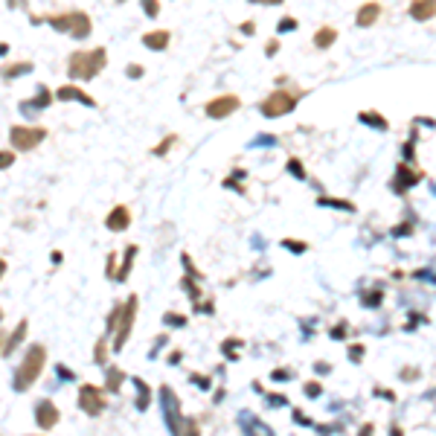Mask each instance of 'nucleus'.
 I'll list each match as a JSON object with an SVG mask.
<instances>
[{"instance_id": "nucleus-24", "label": "nucleus", "mask_w": 436, "mask_h": 436, "mask_svg": "<svg viewBox=\"0 0 436 436\" xmlns=\"http://www.w3.org/2000/svg\"><path fill=\"white\" fill-rule=\"evenodd\" d=\"M334 41H338V32H334L332 27L317 29V35H314V47H317V50H326V47H332Z\"/></svg>"}, {"instance_id": "nucleus-26", "label": "nucleus", "mask_w": 436, "mask_h": 436, "mask_svg": "<svg viewBox=\"0 0 436 436\" xmlns=\"http://www.w3.org/2000/svg\"><path fill=\"white\" fill-rule=\"evenodd\" d=\"M181 285H184V291L192 297V303H195V306H201V288H198V280H192V276H184V282H181Z\"/></svg>"}, {"instance_id": "nucleus-29", "label": "nucleus", "mask_w": 436, "mask_h": 436, "mask_svg": "<svg viewBox=\"0 0 436 436\" xmlns=\"http://www.w3.org/2000/svg\"><path fill=\"white\" fill-rule=\"evenodd\" d=\"M361 123H369V125H375L379 131H387V120H384V116H379V114L364 111V114H361Z\"/></svg>"}, {"instance_id": "nucleus-12", "label": "nucleus", "mask_w": 436, "mask_h": 436, "mask_svg": "<svg viewBox=\"0 0 436 436\" xmlns=\"http://www.w3.org/2000/svg\"><path fill=\"white\" fill-rule=\"evenodd\" d=\"M55 99H58V102H79L85 108H96V99L90 93H85L79 85H62L55 90Z\"/></svg>"}, {"instance_id": "nucleus-33", "label": "nucleus", "mask_w": 436, "mask_h": 436, "mask_svg": "<svg viewBox=\"0 0 436 436\" xmlns=\"http://www.w3.org/2000/svg\"><path fill=\"white\" fill-rule=\"evenodd\" d=\"M163 323H166V326H186V317H184V314L166 311V314H163Z\"/></svg>"}, {"instance_id": "nucleus-15", "label": "nucleus", "mask_w": 436, "mask_h": 436, "mask_svg": "<svg viewBox=\"0 0 436 436\" xmlns=\"http://www.w3.org/2000/svg\"><path fill=\"white\" fill-rule=\"evenodd\" d=\"M169 41H172V32L169 29H151V32L143 35V47L151 50V53H163L169 47Z\"/></svg>"}, {"instance_id": "nucleus-38", "label": "nucleus", "mask_w": 436, "mask_h": 436, "mask_svg": "<svg viewBox=\"0 0 436 436\" xmlns=\"http://www.w3.org/2000/svg\"><path fill=\"white\" fill-rule=\"evenodd\" d=\"M105 276H108V280H114V276H116V253H108V268H105Z\"/></svg>"}, {"instance_id": "nucleus-35", "label": "nucleus", "mask_w": 436, "mask_h": 436, "mask_svg": "<svg viewBox=\"0 0 436 436\" xmlns=\"http://www.w3.org/2000/svg\"><path fill=\"white\" fill-rule=\"evenodd\" d=\"M125 76L131 79V82H137V79L146 76V67H143V64H128V67H125Z\"/></svg>"}, {"instance_id": "nucleus-19", "label": "nucleus", "mask_w": 436, "mask_h": 436, "mask_svg": "<svg viewBox=\"0 0 436 436\" xmlns=\"http://www.w3.org/2000/svg\"><path fill=\"white\" fill-rule=\"evenodd\" d=\"M436 15V0H413L410 4V18L413 21H430Z\"/></svg>"}, {"instance_id": "nucleus-48", "label": "nucleus", "mask_w": 436, "mask_h": 436, "mask_svg": "<svg viewBox=\"0 0 436 436\" xmlns=\"http://www.w3.org/2000/svg\"><path fill=\"white\" fill-rule=\"evenodd\" d=\"M239 29H242L245 35H253V29H256V24H253V21H245V24H242Z\"/></svg>"}, {"instance_id": "nucleus-31", "label": "nucleus", "mask_w": 436, "mask_h": 436, "mask_svg": "<svg viewBox=\"0 0 436 436\" xmlns=\"http://www.w3.org/2000/svg\"><path fill=\"white\" fill-rule=\"evenodd\" d=\"M15 166V151L12 149H0V172H6Z\"/></svg>"}, {"instance_id": "nucleus-44", "label": "nucleus", "mask_w": 436, "mask_h": 436, "mask_svg": "<svg viewBox=\"0 0 436 436\" xmlns=\"http://www.w3.org/2000/svg\"><path fill=\"white\" fill-rule=\"evenodd\" d=\"M247 4H259V6H282L285 0H247Z\"/></svg>"}, {"instance_id": "nucleus-14", "label": "nucleus", "mask_w": 436, "mask_h": 436, "mask_svg": "<svg viewBox=\"0 0 436 436\" xmlns=\"http://www.w3.org/2000/svg\"><path fill=\"white\" fill-rule=\"evenodd\" d=\"M27 332H29V320H27V317H24V320H18L15 332H12V334H9V338L4 341V349H0V352H4V355H6V358H9V355H15V352H18V346H21V343H24V338H27Z\"/></svg>"}, {"instance_id": "nucleus-28", "label": "nucleus", "mask_w": 436, "mask_h": 436, "mask_svg": "<svg viewBox=\"0 0 436 436\" xmlns=\"http://www.w3.org/2000/svg\"><path fill=\"white\" fill-rule=\"evenodd\" d=\"M175 143H177V134H169L166 140H161V143H157V146L151 149V154H154V157H163V154H169V151H172V146H175Z\"/></svg>"}, {"instance_id": "nucleus-8", "label": "nucleus", "mask_w": 436, "mask_h": 436, "mask_svg": "<svg viewBox=\"0 0 436 436\" xmlns=\"http://www.w3.org/2000/svg\"><path fill=\"white\" fill-rule=\"evenodd\" d=\"M108 407L105 402V390L96 387V384H82L79 387V410L85 416H102Z\"/></svg>"}, {"instance_id": "nucleus-9", "label": "nucleus", "mask_w": 436, "mask_h": 436, "mask_svg": "<svg viewBox=\"0 0 436 436\" xmlns=\"http://www.w3.org/2000/svg\"><path fill=\"white\" fill-rule=\"evenodd\" d=\"M239 108H242V99L236 96V93H224V96L210 99L204 111H207L210 120H227V116H233Z\"/></svg>"}, {"instance_id": "nucleus-42", "label": "nucleus", "mask_w": 436, "mask_h": 436, "mask_svg": "<svg viewBox=\"0 0 436 436\" xmlns=\"http://www.w3.org/2000/svg\"><path fill=\"white\" fill-rule=\"evenodd\" d=\"M268 402H271V407H282V404H288V399H285V395H268Z\"/></svg>"}, {"instance_id": "nucleus-49", "label": "nucleus", "mask_w": 436, "mask_h": 436, "mask_svg": "<svg viewBox=\"0 0 436 436\" xmlns=\"http://www.w3.org/2000/svg\"><path fill=\"white\" fill-rule=\"evenodd\" d=\"M169 364H172V367H175V364H181V352H177V349L169 355Z\"/></svg>"}, {"instance_id": "nucleus-34", "label": "nucleus", "mask_w": 436, "mask_h": 436, "mask_svg": "<svg viewBox=\"0 0 436 436\" xmlns=\"http://www.w3.org/2000/svg\"><path fill=\"white\" fill-rule=\"evenodd\" d=\"M282 247H288L291 253H306L308 250L306 242H297V239H282Z\"/></svg>"}, {"instance_id": "nucleus-3", "label": "nucleus", "mask_w": 436, "mask_h": 436, "mask_svg": "<svg viewBox=\"0 0 436 436\" xmlns=\"http://www.w3.org/2000/svg\"><path fill=\"white\" fill-rule=\"evenodd\" d=\"M108 67V50L93 47V50H76L67 58V76L73 82H90Z\"/></svg>"}, {"instance_id": "nucleus-53", "label": "nucleus", "mask_w": 436, "mask_h": 436, "mask_svg": "<svg viewBox=\"0 0 436 436\" xmlns=\"http://www.w3.org/2000/svg\"><path fill=\"white\" fill-rule=\"evenodd\" d=\"M0 323H4V308H0Z\"/></svg>"}, {"instance_id": "nucleus-54", "label": "nucleus", "mask_w": 436, "mask_h": 436, "mask_svg": "<svg viewBox=\"0 0 436 436\" xmlns=\"http://www.w3.org/2000/svg\"><path fill=\"white\" fill-rule=\"evenodd\" d=\"M116 4H125V0H116Z\"/></svg>"}, {"instance_id": "nucleus-17", "label": "nucleus", "mask_w": 436, "mask_h": 436, "mask_svg": "<svg viewBox=\"0 0 436 436\" xmlns=\"http://www.w3.org/2000/svg\"><path fill=\"white\" fill-rule=\"evenodd\" d=\"M137 253H140V247H137V245H128V247H125V253H123V262H120V268H116V276H114L116 282H125L128 276H131Z\"/></svg>"}, {"instance_id": "nucleus-20", "label": "nucleus", "mask_w": 436, "mask_h": 436, "mask_svg": "<svg viewBox=\"0 0 436 436\" xmlns=\"http://www.w3.org/2000/svg\"><path fill=\"white\" fill-rule=\"evenodd\" d=\"M381 18V6L379 4H364L361 9H358V18H355V24H358L361 29H367V27H372L375 21Z\"/></svg>"}, {"instance_id": "nucleus-16", "label": "nucleus", "mask_w": 436, "mask_h": 436, "mask_svg": "<svg viewBox=\"0 0 436 436\" xmlns=\"http://www.w3.org/2000/svg\"><path fill=\"white\" fill-rule=\"evenodd\" d=\"M32 62H9V64H4L0 67V79L4 82H15V79H24V76H29L32 73Z\"/></svg>"}, {"instance_id": "nucleus-32", "label": "nucleus", "mask_w": 436, "mask_h": 436, "mask_svg": "<svg viewBox=\"0 0 436 436\" xmlns=\"http://www.w3.org/2000/svg\"><path fill=\"white\" fill-rule=\"evenodd\" d=\"M140 6L146 12V18H157V15H161V0H140Z\"/></svg>"}, {"instance_id": "nucleus-36", "label": "nucleus", "mask_w": 436, "mask_h": 436, "mask_svg": "<svg viewBox=\"0 0 436 436\" xmlns=\"http://www.w3.org/2000/svg\"><path fill=\"white\" fill-rule=\"evenodd\" d=\"M288 172H291L294 177H306V169H303V163L297 161V157H291V161H288Z\"/></svg>"}, {"instance_id": "nucleus-47", "label": "nucleus", "mask_w": 436, "mask_h": 436, "mask_svg": "<svg viewBox=\"0 0 436 436\" xmlns=\"http://www.w3.org/2000/svg\"><path fill=\"white\" fill-rule=\"evenodd\" d=\"M288 369H273V381H282V379H288Z\"/></svg>"}, {"instance_id": "nucleus-21", "label": "nucleus", "mask_w": 436, "mask_h": 436, "mask_svg": "<svg viewBox=\"0 0 436 436\" xmlns=\"http://www.w3.org/2000/svg\"><path fill=\"white\" fill-rule=\"evenodd\" d=\"M422 181V172H413V169H407V166H399V172H395V181H393V186L395 189H407L410 184H419Z\"/></svg>"}, {"instance_id": "nucleus-10", "label": "nucleus", "mask_w": 436, "mask_h": 436, "mask_svg": "<svg viewBox=\"0 0 436 436\" xmlns=\"http://www.w3.org/2000/svg\"><path fill=\"white\" fill-rule=\"evenodd\" d=\"M58 422H62V410H58L50 399L35 402V425L41 430H53Z\"/></svg>"}, {"instance_id": "nucleus-13", "label": "nucleus", "mask_w": 436, "mask_h": 436, "mask_svg": "<svg viewBox=\"0 0 436 436\" xmlns=\"http://www.w3.org/2000/svg\"><path fill=\"white\" fill-rule=\"evenodd\" d=\"M105 227H108L111 233H125V230L131 227V210H128L125 204H116V207L105 215Z\"/></svg>"}, {"instance_id": "nucleus-43", "label": "nucleus", "mask_w": 436, "mask_h": 436, "mask_svg": "<svg viewBox=\"0 0 436 436\" xmlns=\"http://www.w3.org/2000/svg\"><path fill=\"white\" fill-rule=\"evenodd\" d=\"M192 381H195V384H198V387H201V390H210V384H212V381H210V379H204V375H198V372H195V375H192Z\"/></svg>"}, {"instance_id": "nucleus-7", "label": "nucleus", "mask_w": 436, "mask_h": 436, "mask_svg": "<svg viewBox=\"0 0 436 436\" xmlns=\"http://www.w3.org/2000/svg\"><path fill=\"white\" fill-rule=\"evenodd\" d=\"M47 140L44 125H12L9 128V146L12 151H32Z\"/></svg>"}, {"instance_id": "nucleus-4", "label": "nucleus", "mask_w": 436, "mask_h": 436, "mask_svg": "<svg viewBox=\"0 0 436 436\" xmlns=\"http://www.w3.org/2000/svg\"><path fill=\"white\" fill-rule=\"evenodd\" d=\"M47 367V349L41 343H32L27 352H24V358L21 364H18L15 375H12V390L15 393H27L35 387V381L41 379V372Z\"/></svg>"}, {"instance_id": "nucleus-50", "label": "nucleus", "mask_w": 436, "mask_h": 436, "mask_svg": "<svg viewBox=\"0 0 436 436\" xmlns=\"http://www.w3.org/2000/svg\"><path fill=\"white\" fill-rule=\"evenodd\" d=\"M6 268H9V265H6V259H0V280L6 276Z\"/></svg>"}, {"instance_id": "nucleus-46", "label": "nucleus", "mask_w": 436, "mask_h": 436, "mask_svg": "<svg viewBox=\"0 0 436 436\" xmlns=\"http://www.w3.org/2000/svg\"><path fill=\"white\" fill-rule=\"evenodd\" d=\"M50 259H53V265H62V262H64V253H62V250H53Z\"/></svg>"}, {"instance_id": "nucleus-40", "label": "nucleus", "mask_w": 436, "mask_h": 436, "mask_svg": "<svg viewBox=\"0 0 436 436\" xmlns=\"http://www.w3.org/2000/svg\"><path fill=\"white\" fill-rule=\"evenodd\" d=\"M184 436H201V433H198V422L195 419H186L184 422Z\"/></svg>"}, {"instance_id": "nucleus-11", "label": "nucleus", "mask_w": 436, "mask_h": 436, "mask_svg": "<svg viewBox=\"0 0 436 436\" xmlns=\"http://www.w3.org/2000/svg\"><path fill=\"white\" fill-rule=\"evenodd\" d=\"M53 99H55V93H53L47 85H38L35 96H32V99H27V102H21V114H24V116H35V114H41L44 108H50V105H53Z\"/></svg>"}, {"instance_id": "nucleus-27", "label": "nucleus", "mask_w": 436, "mask_h": 436, "mask_svg": "<svg viewBox=\"0 0 436 436\" xmlns=\"http://www.w3.org/2000/svg\"><path fill=\"white\" fill-rule=\"evenodd\" d=\"M242 177H245V169H236L230 177H224V186L227 189H236L239 195H245V186H242Z\"/></svg>"}, {"instance_id": "nucleus-37", "label": "nucleus", "mask_w": 436, "mask_h": 436, "mask_svg": "<svg viewBox=\"0 0 436 436\" xmlns=\"http://www.w3.org/2000/svg\"><path fill=\"white\" fill-rule=\"evenodd\" d=\"M297 29V21L294 18H282L280 24H276V32H294Z\"/></svg>"}, {"instance_id": "nucleus-30", "label": "nucleus", "mask_w": 436, "mask_h": 436, "mask_svg": "<svg viewBox=\"0 0 436 436\" xmlns=\"http://www.w3.org/2000/svg\"><path fill=\"white\" fill-rule=\"evenodd\" d=\"M317 204H320V207H341V210H355L349 201H338V198H329V195H320V198H317Z\"/></svg>"}, {"instance_id": "nucleus-5", "label": "nucleus", "mask_w": 436, "mask_h": 436, "mask_svg": "<svg viewBox=\"0 0 436 436\" xmlns=\"http://www.w3.org/2000/svg\"><path fill=\"white\" fill-rule=\"evenodd\" d=\"M300 99H303L300 88H276L273 93H268L262 99L259 111H262V116H268V120H280V116H285V114H291L297 108Z\"/></svg>"}, {"instance_id": "nucleus-22", "label": "nucleus", "mask_w": 436, "mask_h": 436, "mask_svg": "<svg viewBox=\"0 0 436 436\" xmlns=\"http://www.w3.org/2000/svg\"><path fill=\"white\" fill-rule=\"evenodd\" d=\"M134 390H137V399H134V407L137 410H149V404H151V387L143 381V379H134Z\"/></svg>"}, {"instance_id": "nucleus-25", "label": "nucleus", "mask_w": 436, "mask_h": 436, "mask_svg": "<svg viewBox=\"0 0 436 436\" xmlns=\"http://www.w3.org/2000/svg\"><path fill=\"white\" fill-rule=\"evenodd\" d=\"M108 346H111V338H108V334H102V338L96 341V346H93V364H108Z\"/></svg>"}, {"instance_id": "nucleus-39", "label": "nucleus", "mask_w": 436, "mask_h": 436, "mask_svg": "<svg viewBox=\"0 0 436 436\" xmlns=\"http://www.w3.org/2000/svg\"><path fill=\"white\" fill-rule=\"evenodd\" d=\"M55 372H58V379H64V381H76V372H70L64 364H58V367H55Z\"/></svg>"}, {"instance_id": "nucleus-2", "label": "nucleus", "mask_w": 436, "mask_h": 436, "mask_svg": "<svg viewBox=\"0 0 436 436\" xmlns=\"http://www.w3.org/2000/svg\"><path fill=\"white\" fill-rule=\"evenodd\" d=\"M50 24L58 35H70L76 41H85V38L93 32V21L90 15L82 9H67V12H58V15H44V18H32V24Z\"/></svg>"}, {"instance_id": "nucleus-23", "label": "nucleus", "mask_w": 436, "mask_h": 436, "mask_svg": "<svg viewBox=\"0 0 436 436\" xmlns=\"http://www.w3.org/2000/svg\"><path fill=\"white\" fill-rule=\"evenodd\" d=\"M123 384H125V372L120 367H108L105 369V390L108 393H120Z\"/></svg>"}, {"instance_id": "nucleus-18", "label": "nucleus", "mask_w": 436, "mask_h": 436, "mask_svg": "<svg viewBox=\"0 0 436 436\" xmlns=\"http://www.w3.org/2000/svg\"><path fill=\"white\" fill-rule=\"evenodd\" d=\"M239 422H242V428H245L247 436H273V430H271L262 419L250 416V413H242V416H239Z\"/></svg>"}, {"instance_id": "nucleus-52", "label": "nucleus", "mask_w": 436, "mask_h": 436, "mask_svg": "<svg viewBox=\"0 0 436 436\" xmlns=\"http://www.w3.org/2000/svg\"><path fill=\"white\" fill-rule=\"evenodd\" d=\"M4 341H6V334H4V332H0V349H4Z\"/></svg>"}, {"instance_id": "nucleus-41", "label": "nucleus", "mask_w": 436, "mask_h": 436, "mask_svg": "<svg viewBox=\"0 0 436 436\" xmlns=\"http://www.w3.org/2000/svg\"><path fill=\"white\" fill-rule=\"evenodd\" d=\"M276 50H280V38H271L265 44V55H276Z\"/></svg>"}, {"instance_id": "nucleus-51", "label": "nucleus", "mask_w": 436, "mask_h": 436, "mask_svg": "<svg viewBox=\"0 0 436 436\" xmlns=\"http://www.w3.org/2000/svg\"><path fill=\"white\" fill-rule=\"evenodd\" d=\"M9 53V44L6 41H0V55H6Z\"/></svg>"}, {"instance_id": "nucleus-1", "label": "nucleus", "mask_w": 436, "mask_h": 436, "mask_svg": "<svg viewBox=\"0 0 436 436\" xmlns=\"http://www.w3.org/2000/svg\"><path fill=\"white\" fill-rule=\"evenodd\" d=\"M137 308H140V297L131 294L125 303H116L105 320V334L111 338V349L114 352H123L128 338H131V329L137 320Z\"/></svg>"}, {"instance_id": "nucleus-6", "label": "nucleus", "mask_w": 436, "mask_h": 436, "mask_svg": "<svg viewBox=\"0 0 436 436\" xmlns=\"http://www.w3.org/2000/svg\"><path fill=\"white\" fill-rule=\"evenodd\" d=\"M161 416H163V425L169 430V436H184V410H181V399H177V393L163 384L161 387Z\"/></svg>"}, {"instance_id": "nucleus-45", "label": "nucleus", "mask_w": 436, "mask_h": 436, "mask_svg": "<svg viewBox=\"0 0 436 436\" xmlns=\"http://www.w3.org/2000/svg\"><path fill=\"white\" fill-rule=\"evenodd\" d=\"M306 393L311 395V399H317V395H320V384H306Z\"/></svg>"}]
</instances>
